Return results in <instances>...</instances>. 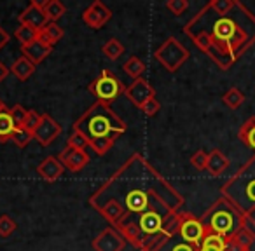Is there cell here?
<instances>
[{
  "label": "cell",
  "mask_w": 255,
  "mask_h": 251,
  "mask_svg": "<svg viewBox=\"0 0 255 251\" xmlns=\"http://www.w3.org/2000/svg\"><path fill=\"white\" fill-rule=\"evenodd\" d=\"M184 197L180 192L145 161L142 154H133L109 180L89 197V204L110 227L117 229L149 211L163 216L182 211Z\"/></svg>",
  "instance_id": "cell-1"
},
{
  "label": "cell",
  "mask_w": 255,
  "mask_h": 251,
  "mask_svg": "<svg viewBox=\"0 0 255 251\" xmlns=\"http://www.w3.org/2000/svg\"><path fill=\"white\" fill-rule=\"evenodd\" d=\"M184 33L226 72L255 44V14L240 0L224 14L206 4L189 19Z\"/></svg>",
  "instance_id": "cell-2"
},
{
  "label": "cell",
  "mask_w": 255,
  "mask_h": 251,
  "mask_svg": "<svg viewBox=\"0 0 255 251\" xmlns=\"http://www.w3.org/2000/svg\"><path fill=\"white\" fill-rule=\"evenodd\" d=\"M74 131L81 133L89 145L103 140L117 142L119 136L126 133V122L109 105L96 101L75 120Z\"/></svg>",
  "instance_id": "cell-3"
},
{
  "label": "cell",
  "mask_w": 255,
  "mask_h": 251,
  "mask_svg": "<svg viewBox=\"0 0 255 251\" xmlns=\"http://www.w3.org/2000/svg\"><path fill=\"white\" fill-rule=\"evenodd\" d=\"M220 195L229 199L241 213L255 208V154L220 187Z\"/></svg>",
  "instance_id": "cell-4"
},
{
  "label": "cell",
  "mask_w": 255,
  "mask_h": 251,
  "mask_svg": "<svg viewBox=\"0 0 255 251\" xmlns=\"http://www.w3.org/2000/svg\"><path fill=\"white\" fill-rule=\"evenodd\" d=\"M206 232L219 234V236L229 239L231 236L243 229V213L224 195H220L212 206L201 216Z\"/></svg>",
  "instance_id": "cell-5"
},
{
  "label": "cell",
  "mask_w": 255,
  "mask_h": 251,
  "mask_svg": "<svg viewBox=\"0 0 255 251\" xmlns=\"http://www.w3.org/2000/svg\"><path fill=\"white\" fill-rule=\"evenodd\" d=\"M124 91H126V87H124L123 82L117 79V75L114 72L107 70V68L102 70V74L89 84V92L95 96L96 101L109 106L121 94H124Z\"/></svg>",
  "instance_id": "cell-6"
},
{
  "label": "cell",
  "mask_w": 255,
  "mask_h": 251,
  "mask_svg": "<svg viewBox=\"0 0 255 251\" xmlns=\"http://www.w3.org/2000/svg\"><path fill=\"white\" fill-rule=\"evenodd\" d=\"M189 56H191V54H189L187 47L182 42H178L175 37H168V39L157 47L156 53H154V58H156L168 72H171V74L177 72L178 68L189 60Z\"/></svg>",
  "instance_id": "cell-7"
},
{
  "label": "cell",
  "mask_w": 255,
  "mask_h": 251,
  "mask_svg": "<svg viewBox=\"0 0 255 251\" xmlns=\"http://www.w3.org/2000/svg\"><path fill=\"white\" fill-rule=\"evenodd\" d=\"M182 223H180V230H178V237L185 243L192 244L194 248H199L206 236V229L203 225L201 218H196L192 213L184 211L182 209Z\"/></svg>",
  "instance_id": "cell-8"
},
{
  "label": "cell",
  "mask_w": 255,
  "mask_h": 251,
  "mask_svg": "<svg viewBox=\"0 0 255 251\" xmlns=\"http://www.w3.org/2000/svg\"><path fill=\"white\" fill-rule=\"evenodd\" d=\"M112 19V11L102 0H95L82 11V23L91 30H100Z\"/></svg>",
  "instance_id": "cell-9"
},
{
  "label": "cell",
  "mask_w": 255,
  "mask_h": 251,
  "mask_svg": "<svg viewBox=\"0 0 255 251\" xmlns=\"http://www.w3.org/2000/svg\"><path fill=\"white\" fill-rule=\"evenodd\" d=\"M91 246L95 251H124L126 241H124V237L121 236L117 229L107 227L93 239Z\"/></svg>",
  "instance_id": "cell-10"
},
{
  "label": "cell",
  "mask_w": 255,
  "mask_h": 251,
  "mask_svg": "<svg viewBox=\"0 0 255 251\" xmlns=\"http://www.w3.org/2000/svg\"><path fill=\"white\" fill-rule=\"evenodd\" d=\"M61 135V126L58 120H54L49 113H42L40 124L33 131V140L39 143L40 147H49L58 136Z\"/></svg>",
  "instance_id": "cell-11"
},
{
  "label": "cell",
  "mask_w": 255,
  "mask_h": 251,
  "mask_svg": "<svg viewBox=\"0 0 255 251\" xmlns=\"http://www.w3.org/2000/svg\"><path fill=\"white\" fill-rule=\"evenodd\" d=\"M124 96H126L133 105L140 108L143 103L156 98V89H154L152 84H150L149 81H145V79H136V81H133L131 84L126 87Z\"/></svg>",
  "instance_id": "cell-12"
},
{
  "label": "cell",
  "mask_w": 255,
  "mask_h": 251,
  "mask_svg": "<svg viewBox=\"0 0 255 251\" xmlns=\"http://www.w3.org/2000/svg\"><path fill=\"white\" fill-rule=\"evenodd\" d=\"M47 23H49V19H47L46 12H44L42 4L37 2V0H32L28 4V7L19 14V25L30 26V28L37 30V32L42 30Z\"/></svg>",
  "instance_id": "cell-13"
},
{
  "label": "cell",
  "mask_w": 255,
  "mask_h": 251,
  "mask_svg": "<svg viewBox=\"0 0 255 251\" xmlns=\"http://www.w3.org/2000/svg\"><path fill=\"white\" fill-rule=\"evenodd\" d=\"M58 159L65 166V169L77 173V171L84 169L89 164V154L86 150H75L70 149V147H65L60 152V156H58Z\"/></svg>",
  "instance_id": "cell-14"
},
{
  "label": "cell",
  "mask_w": 255,
  "mask_h": 251,
  "mask_svg": "<svg viewBox=\"0 0 255 251\" xmlns=\"http://www.w3.org/2000/svg\"><path fill=\"white\" fill-rule=\"evenodd\" d=\"M63 171H65V166L60 163L58 157H53V156L46 157V159L37 166L39 176L42 178L44 181H47V183H54L56 180H60Z\"/></svg>",
  "instance_id": "cell-15"
},
{
  "label": "cell",
  "mask_w": 255,
  "mask_h": 251,
  "mask_svg": "<svg viewBox=\"0 0 255 251\" xmlns=\"http://www.w3.org/2000/svg\"><path fill=\"white\" fill-rule=\"evenodd\" d=\"M231 166V161L227 159V156L219 149H213L212 152H208V164H206V171L212 176H220L227 171V167Z\"/></svg>",
  "instance_id": "cell-16"
},
{
  "label": "cell",
  "mask_w": 255,
  "mask_h": 251,
  "mask_svg": "<svg viewBox=\"0 0 255 251\" xmlns=\"http://www.w3.org/2000/svg\"><path fill=\"white\" fill-rule=\"evenodd\" d=\"M51 51H53V47L44 46V44H40L39 40H33V42L26 44V46H21V54L26 58V60L32 61L35 67L39 63H42V61L49 56Z\"/></svg>",
  "instance_id": "cell-17"
},
{
  "label": "cell",
  "mask_w": 255,
  "mask_h": 251,
  "mask_svg": "<svg viewBox=\"0 0 255 251\" xmlns=\"http://www.w3.org/2000/svg\"><path fill=\"white\" fill-rule=\"evenodd\" d=\"M16 129H18V126L12 120L11 108H7V106L0 108V143L11 142Z\"/></svg>",
  "instance_id": "cell-18"
},
{
  "label": "cell",
  "mask_w": 255,
  "mask_h": 251,
  "mask_svg": "<svg viewBox=\"0 0 255 251\" xmlns=\"http://www.w3.org/2000/svg\"><path fill=\"white\" fill-rule=\"evenodd\" d=\"M11 74L14 75L18 81L25 82V81H28L33 74H35V65H33L30 60H26L25 56H19L18 60L12 63Z\"/></svg>",
  "instance_id": "cell-19"
},
{
  "label": "cell",
  "mask_w": 255,
  "mask_h": 251,
  "mask_svg": "<svg viewBox=\"0 0 255 251\" xmlns=\"http://www.w3.org/2000/svg\"><path fill=\"white\" fill-rule=\"evenodd\" d=\"M238 138L243 145H247L248 149L255 150V115L248 117L243 124H241L240 131H238Z\"/></svg>",
  "instance_id": "cell-20"
},
{
  "label": "cell",
  "mask_w": 255,
  "mask_h": 251,
  "mask_svg": "<svg viewBox=\"0 0 255 251\" xmlns=\"http://www.w3.org/2000/svg\"><path fill=\"white\" fill-rule=\"evenodd\" d=\"M40 4H42V9L46 12L47 19H49V23H58V19L67 12V7L60 0H46V2H40Z\"/></svg>",
  "instance_id": "cell-21"
},
{
  "label": "cell",
  "mask_w": 255,
  "mask_h": 251,
  "mask_svg": "<svg viewBox=\"0 0 255 251\" xmlns=\"http://www.w3.org/2000/svg\"><path fill=\"white\" fill-rule=\"evenodd\" d=\"M170 239H171V237L166 236L164 232H159V234H156V236L145 237L138 251H161V250H163V246Z\"/></svg>",
  "instance_id": "cell-22"
},
{
  "label": "cell",
  "mask_w": 255,
  "mask_h": 251,
  "mask_svg": "<svg viewBox=\"0 0 255 251\" xmlns=\"http://www.w3.org/2000/svg\"><path fill=\"white\" fill-rule=\"evenodd\" d=\"M123 70L126 72L133 81H136V79H142L143 72H145V63H143L138 56H131L123 65Z\"/></svg>",
  "instance_id": "cell-23"
},
{
  "label": "cell",
  "mask_w": 255,
  "mask_h": 251,
  "mask_svg": "<svg viewBox=\"0 0 255 251\" xmlns=\"http://www.w3.org/2000/svg\"><path fill=\"white\" fill-rule=\"evenodd\" d=\"M102 53L105 54V58H109L110 61H116L124 54V46L119 39H109L102 46Z\"/></svg>",
  "instance_id": "cell-24"
},
{
  "label": "cell",
  "mask_w": 255,
  "mask_h": 251,
  "mask_svg": "<svg viewBox=\"0 0 255 251\" xmlns=\"http://www.w3.org/2000/svg\"><path fill=\"white\" fill-rule=\"evenodd\" d=\"M222 101H224V105H226L227 108L238 110L245 103V94L238 87H231V89H227V91L224 92Z\"/></svg>",
  "instance_id": "cell-25"
},
{
  "label": "cell",
  "mask_w": 255,
  "mask_h": 251,
  "mask_svg": "<svg viewBox=\"0 0 255 251\" xmlns=\"http://www.w3.org/2000/svg\"><path fill=\"white\" fill-rule=\"evenodd\" d=\"M226 244H227L226 237L213 232H206L205 239L201 243V248H206V250H212V251H226Z\"/></svg>",
  "instance_id": "cell-26"
},
{
  "label": "cell",
  "mask_w": 255,
  "mask_h": 251,
  "mask_svg": "<svg viewBox=\"0 0 255 251\" xmlns=\"http://www.w3.org/2000/svg\"><path fill=\"white\" fill-rule=\"evenodd\" d=\"M182 211L178 213H173V215H168L164 218V223H163V232L170 237H175L178 236V230H180V223H182Z\"/></svg>",
  "instance_id": "cell-27"
},
{
  "label": "cell",
  "mask_w": 255,
  "mask_h": 251,
  "mask_svg": "<svg viewBox=\"0 0 255 251\" xmlns=\"http://www.w3.org/2000/svg\"><path fill=\"white\" fill-rule=\"evenodd\" d=\"M161 251H198V248H194L192 244L185 243V241H182L178 236H175L164 244Z\"/></svg>",
  "instance_id": "cell-28"
},
{
  "label": "cell",
  "mask_w": 255,
  "mask_h": 251,
  "mask_svg": "<svg viewBox=\"0 0 255 251\" xmlns=\"http://www.w3.org/2000/svg\"><path fill=\"white\" fill-rule=\"evenodd\" d=\"M229 239H233L234 243H236L238 246L241 248V250L248 251V250H250V246H252V244H254L255 237L252 236V234L248 232V230H245V229H240V230H238L236 234H234V236H231Z\"/></svg>",
  "instance_id": "cell-29"
},
{
  "label": "cell",
  "mask_w": 255,
  "mask_h": 251,
  "mask_svg": "<svg viewBox=\"0 0 255 251\" xmlns=\"http://www.w3.org/2000/svg\"><path fill=\"white\" fill-rule=\"evenodd\" d=\"M14 37L16 40H18L21 46H26V44L33 42V40H37V30L30 28V26H23L19 25V28L14 32Z\"/></svg>",
  "instance_id": "cell-30"
},
{
  "label": "cell",
  "mask_w": 255,
  "mask_h": 251,
  "mask_svg": "<svg viewBox=\"0 0 255 251\" xmlns=\"http://www.w3.org/2000/svg\"><path fill=\"white\" fill-rule=\"evenodd\" d=\"M33 140V135L30 131H26L25 128H18L14 131V135H12L11 142L14 143L16 147H19V149H23V147H26L30 142Z\"/></svg>",
  "instance_id": "cell-31"
},
{
  "label": "cell",
  "mask_w": 255,
  "mask_h": 251,
  "mask_svg": "<svg viewBox=\"0 0 255 251\" xmlns=\"http://www.w3.org/2000/svg\"><path fill=\"white\" fill-rule=\"evenodd\" d=\"M42 32L46 33V35L49 37L51 40H53V44L60 42V40L63 39V35H65L63 28H61L58 23H47V25L42 28Z\"/></svg>",
  "instance_id": "cell-32"
},
{
  "label": "cell",
  "mask_w": 255,
  "mask_h": 251,
  "mask_svg": "<svg viewBox=\"0 0 255 251\" xmlns=\"http://www.w3.org/2000/svg\"><path fill=\"white\" fill-rule=\"evenodd\" d=\"M191 164H192V167H196L198 171H205L206 164H208V152H205L203 149L196 150L191 156Z\"/></svg>",
  "instance_id": "cell-33"
},
{
  "label": "cell",
  "mask_w": 255,
  "mask_h": 251,
  "mask_svg": "<svg viewBox=\"0 0 255 251\" xmlns=\"http://www.w3.org/2000/svg\"><path fill=\"white\" fill-rule=\"evenodd\" d=\"M16 222L9 215L0 216V237H9L16 230Z\"/></svg>",
  "instance_id": "cell-34"
},
{
  "label": "cell",
  "mask_w": 255,
  "mask_h": 251,
  "mask_svg": "<svg viewBox=\"0 0 255 251\" xmlns=\"http://www.w3.org/2000/svg\"><path fill=\"white\" fill-rule=\"evenodd\" d=\"M67 147H70V149H75V150H86L89 147L88 140L84 138V136L81 135V133L74 131L70 135V138L67 140Z\"/></svg>",
  "instance_id": "cell-35"
},
{
  "label": "cell",
  "mask_w": 255,
  "mask_h": 251,
  "mask_svg": "<svg viewBox=\"0 0 255 251\" xmlns=\"http://www.w3.org/2000/svg\"><path fill=\"white\" fill-rule=\"evenodd\" d=\"M40 119H42V113L35 112V110H28V113H26V120H25V124H23V128L33 135V131L37 129V126L40 124Z\"/></svg>",
  "instance_id": "cell-36"
},
{
  "label": "cell",
  "mask_w": 255,
  "mask_h": 251,
  "mask_svg": "<svg viewBox=\"0 0 255 251\" xmlns=\"http://www.w3.org/2000/svg\"><path fill=\"white\" fill-rule=\"evenodd\" d=\"M166 9L175 16L184 14L185 11L189 9V2L187 0H168L166 2Z\"/></svg>",
  "instance_id": "cell-37"
},
{
  "label": "cell",
  "mask_w": 255,
  "mask_h": 251,
  "mask_svg": "<svg viewBox=\"0 0 255 251\" xmlns=\"http://www.w3.org/2000/svg\"><path fill=\"white\" fill-rule=\"evenodd\" d=\"M26 113H28V110L23 108L21 105H14L11 108L12 120H14V124L18 128H23V124H25V120H26Z\"/></svg>",
  "instance_id": "cell-38"
},
{
  "label": "cell",
  "mask_w": 255,
  "mask_h": 251,
  "mask_svg": "<svg viewBox=\"0 0 255 251\" xmlns=\"http://www.w3.org/2000/svg\"><path fill=\"white\" fill-rule=\"evenodd\" d=\"M243 229L248 230L255 237V208L243 213Z\"/></svg>",
  "instance_id": "cell-39"
},
{
  "label": "cell",
  "mask_w": 255,
  "mask_h": 251,
  "mask_svg": "<svg viewBox=\"0 0 255 251\" xmlns=\"http://www.w3.org/2000/svg\"><path fill=\"white\" fill-rule=\"evenodd\" d=\"M140 110H142L147 117H154L161 110V103L157 101L156 98H152V99H149L147 103H143V105L140 106Z\"/></svg>",
  "instance_id": "cell-40"
},
{
  "label": "cell",
  "mask_w": 255,
  "mask_h": 251,
  "mask_svg": "<svg viewBox=\"0 0 255 251\" xmlns=\"http://www.w3.org/2000/svg\"><path fill=\"white\" fill-rule=\"evenodd\" d=\"M9 40H11V35H9V33L5 32V30L2 28V26H0V51H2L5 46H7Z\"/></svg>",
  "instance_id": "cell-41"
},
{
  "label": "cell",
  "mask_w": 255,
  "mask_h": 251,
  "mask_svg": "<svg viewBox=\"0 0 255 251\" xmlns=\"http://www.w3.org/2000/svg\"><path fill=\"white\" fill-rule=\"evenodd\" d=\"M9 74H11V68H7L2 61H0V82H4Z\"/></svg>",
  "instance_id": "cell-42"
},
{
  "label": "cell",
  "mask_w": 255,
  "mask_h": 251,
  "mask_svg": "<svg viewBox=\"0 0 255 251\" xmlns=\"http://www.w3.org/2000/svg\"><path fill=\"white\" fill-rule=\"evenodd\" d=\"M198 251H212V250H206V248H201V246H199V248H198Z\"/></svg>",
  "instance_id": "cell-43"
},
{
  "label": "cell",
  "mask_w": 255,
  "mask_h": 251,
  "mask_svg": "<svg viewBox=\"0 0 255 251\" xmlns=\"http://www.w3.org/2000/svg\"><path fill=\"white\" fill-rule=\"evenodd\" d=\"M4 106H5V105H4V101H2V99H0V108H4Z\"/></svg>",
  "instance_id": "cell-44"
},
{
  "label": "cell",
  "mask_w": 255,
  "mask_h": 251,
  "mask_svg": "<svg viewBox=\"0 0 255 251\" xmlns=\"http://www.w3.org/2000/svg\"><path fill=\"white\" fill-rule=\"evenodd\" d=\"M248 251H250V250H248Z\"/></svg>",
  "instance_id": "cell-45"
}]
</instances>
